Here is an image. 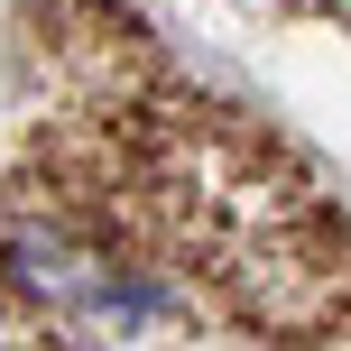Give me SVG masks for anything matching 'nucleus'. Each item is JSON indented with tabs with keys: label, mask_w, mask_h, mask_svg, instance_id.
I'll return each instance as SVG.
<instances>
[{
	"label": "nucleus",
	"mask_w": 351,
	"mask_h": 351,
	"mask_svg": "<svg viewBox=\"0 0 351 351\" xmlns=\"http://www.w3.org/2000/svg\"><path fill=\"white\" fill-rule=\"evenodd\" d=\"M0 278L28 305L65 315V324H139V315H158V287L121 278V268L93 241H74L65 222H10L0 231Z\"/></svg>",
	"instance_id": "1"
}]
</instances>
